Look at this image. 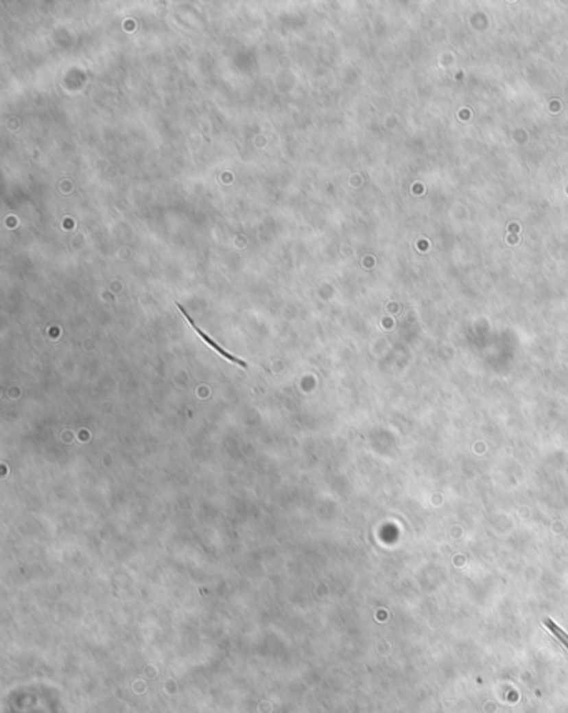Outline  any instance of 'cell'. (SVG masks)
<instances>
[{
	"label": "cell",
	"instance_id": "2",
	"mask_svg": "<svg viewBox=\"0 0 568 713\" xmlns=\"http://www.w3.org/2000/svg\"><path fill=\"white\" fill-rule=\"evenodd\" d=\"M545 625L548 627V629H550V630H552V632H554V635H557V638H558V640H560V642H562V644H563V645H565V646H567V648H568V635H567L565 632H563V630H562V629H558V627H557V625H555V623H554V622H552V620H550V618H547V620H545Z\"/></svg>",
	"mask_w": 568,
	"mask_h": 713
},
{
	"label": "cell",
	"instance_id": "1",
	"mask_svg": "<svg viewBox=\"0 0 568 713\" xmlns=\"http://www.w3.org/2000/svg\"><path fill=\"white\" fill-rule=\"evenodd\" d=\"M178 309H180V312H182V314H184V315H185V318H187V320H189L190 323H192V327H193V329H196V332H197L198 335H200V337H202V338H204V340H205V342H207V344H209L210 347H212V349H213V350H217V352H219L222 357H224V358H227V360H230V362H233V364L240 365V367H244V369H245V367H247V364H245V362L242 360V358H237V357H233V355H232V353H228V352H227V350L220 349V345H217V344H215V342H213V338H210L207 334H204V332H202V330H200V327H197V323L192 320V317H190V315H189V314H187V310L184 309V307H182V305H178Z\"/></svg>",
	"mask_w": 568,
	"mask_h": 713
}]
</instances>
